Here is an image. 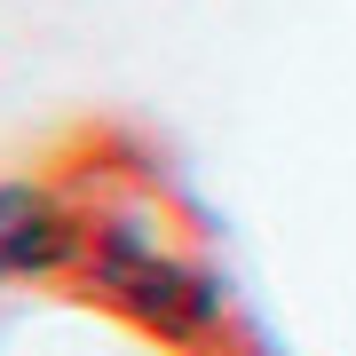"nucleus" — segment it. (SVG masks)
Returning <instances> with one entry per match:
<instances>
[{
    "label": "nucleus",
    "instance_id": "f257e3e1",
    "mask_svg": "<svg viewBox=\"0 0 356 356\" xmlns=\"http://www.w3.org/2000/svg\"><path fill=\"white\" fill-rule=\"evenodd\" d=\"M72 301L119 317L127 332L175 348V356H214L229 341V285L182 229H166L151 191L88 198V229L64 269Z\"/></svg>",
    "mask_w": 356,
    "mask_h": 356
},
{
    "label": "nucleus",
    "instance_id": "f03ea898",
    "mask_svg": "<svg viewBox=\"0 0 356 356\" xmlns=\"http://www.w3.org/2000/svg\"><path fill=\"white\" fill-rule=\"evenodd\" d=\"M88 229V198L56 175H0V285H64Z\"/></svg>",
    "mask_w": 356,
    "mask_h": 356
}]
</instances>
